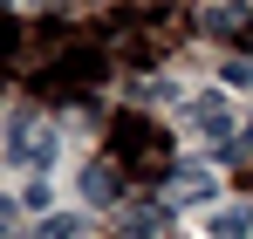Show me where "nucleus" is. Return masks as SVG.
<instances>
[{
	"label": "nucleus",
	"mask_w": 253,
	"mask_h": 239,
	"mask_svg": "<svg viewBox=\"0 0 253 239\" xmlns=\"http://www.w3.org/2000/svg\"><path fill=\"white\" fill-rule=\"evenodd\" d=\"M83 192H89V205H117V199H124V171H117V164H89Z\"/></svg>",
	"instance_id": "obj_3"
},
{
	"label": "nucleus",
	"mask_w": 253,
	"mask_h": 239,
	"mask_svg": "<svg viewBox=\"0 0 253 239\" xmlns=\"http://www.w3.org/2000/svg\"><path fill=\"white\" fill-rule=\"evenodd\" d=\"M7 158L28 164V171H48V164H55V137L35 130V117H14V144H7Z\"/></svg>",
	"instance_id": "obj_1"
},
{
	"label": "nucleus",
	"mask_w": 253,
	"mask_h": 239,
	"mask_svg": "<svg viewBox=\"0 0 253 239\" xmlns=\"http://www.w3.org/2000/svg\"><path fill=\"white\" fill-rule=\"evenodd\" d=\"M192 123L206 130L219 151H233V144H226V137H233V117H226V103H219V96H199V103H192Z\"/></svg>",
	"instance_id": "obj_2"
},
{
	"label": "nucleus",
	"mask_w": 253,
	"mask_h": 239,
	"mask_svg": "<svg viewBox=\"0 0 253 239\" xmlns=\"http://www.w3.org/2000/svg\"><path fill=\"white\" fill-rule=\"evenodd\" d=\"M35 239H83V219H69V212H62V219H42Z\"/></svg>",
	"instance_id": "obj_5"
},
{
	"label": "nucleus",
	"mask_w": 253,
	"mask_h": 239,
	"mask_svg": "<svg viewBox=\"0 0 253 239\" xmlns=\"http://www.w3.org/2000/svg\"><path fill=\"white\" fill-rule=\"evenodd\" d=\"M226 82H247L253 89V62H226Z\"/></svg>",
	"instance_id": "obj_7"
},
{
	"label": "nucleus",
	"mask_w": 253,
	"mask_h": 239,
	"mask_svg": "<svg viewBox=\"0 0 253 239\" xmlns=\"http://www.w3.org/2000/svg\"><path fill=\"white\" fill-rule=\"evenodd\" d=\"M253 233V205H233V212H212V239H247Z\"/></svg>",
	"instance_id": "obj_4"
},
{
	"label": "nucleus",
	"mask_w": 253,
	"mask_h": 239,
	"mask_svg": "<svg viewBox=\"0 0 253 239\" xmlns=\"http://www.w3.org/2000/svg\"><path fill=\"white\" fill-rule=\"evenodd\" d=\"M171 185H178V199H206V171H178Z\"/></svg>",
	"instance_id": "obj_6"
}]
</instances>
